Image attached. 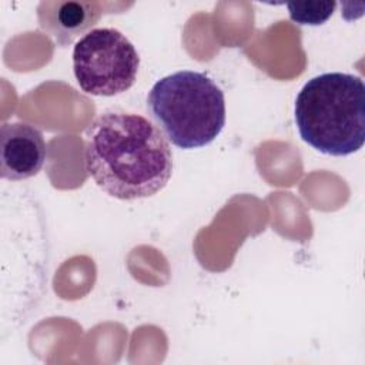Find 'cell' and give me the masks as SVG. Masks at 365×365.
Segmentation results:
<instances>
[{"instance_id":"5b68a950","label":"cell","mask_w":365,"mask_h":365,"mask_svg":"<svg viewBox=\"0 0 365 365\" xmlns=\"http://www.w3.org/2000/svg\"><path fill=\"white\" fill-rule=\"evenodd\" d=\"M46 161V143L27 123H4L0 128L1 177L20 181L36 175Z\"/></svg>"},{"instance_id":"6da1fadb","label":"cell","mask_w":365,"mask_h":365,"mask_svg":"<svg viewBox=\"0 0 365 365\" xmlns=\"http://www.w3.org/2000/svg\"><path fill=\"white\" fill-rule=\"evenodd\" d=\"M84 164L108 195L137 200L167 185L173 153L165 135L148 118L111 108L98 114L84 133Z\"/></svg>"},{"instance_id":"8992f818","label":"cell","mask_w":365,"mask_h":365,"mask_svg":"<svg viewBox=\"0 0 365 365\" xmlns=\"http://www.w3.org/2000/svg\"><path fill=\"white\" fill-rule=\"evenodd\" d=\"M101 4L90 1H43L38 6L40 27L66 47L101 17Z\"/></svg>"},{"instance_id":"7a4b0ae2","label":"cell","mask_w":365,"mask_h":365,"mask_svg":"<svg viewBox=\"0 0 365 365\" xmlns=\"http://www.w3.org/2000/svg\"><path fill=\"white\" fill-rule=\"evenodd\" d=\"M294 115L301 138L312 148L349 155L365 141V84L349 73L315 76L298 93Z\"/></svg>"},{"instance_id":"52a82bcc","label":"cell","mask_w":365,"mask_h":365,"mask_svg":"<svg viewBox=\"0 0 365 365\" xmlns=\"http://www.w3.org/2000/svg\"><path fill=\"white\" fill-rule=\"evenodd\" d=\"M335 1H292L287 9L292 21L298 24L319 26L325 23L335 11Z\"/></svg>"},{"instance_id":"277c9868","label":"cell","mask_w":365,"mask_h":365,"mask_svg":"<svg viewBox=\"0 0 365 365\" xmlns=\"http://www.w3.org/2000/svg\"><path fill=\"white\" fill-rule=\"evenodd\" d=\"M140 56L133 43L117 29L87 31L73 48V70L83 91L111 97L133 87Z\"/></svg>"},{"instance_id":"3957f363","label":"cell","mask_w":365,"mask_h":365,"mask_svg":"<svg viewBox=\"0 0 365 365\" xmlns=\"http://www.w3.org/2000/svg\"><path fill=\"white\" fill-rule=\"evenodd\" d=\"M147 108L164 135L184 150L212 143L225 125L224 91L194 70L160 78L148 93Z\"/></svg>"}]
</instances>
